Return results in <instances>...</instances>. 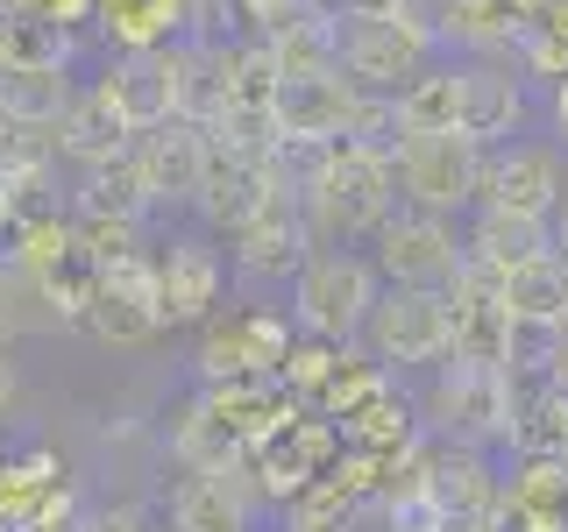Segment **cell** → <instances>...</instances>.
Instances as JSON below:
<instances>
[{
	"label": "cell",
	"mask_w": 568,
	"mask_h": 532,
	"mask_svg": "<svg viewBox=\"0 0 568 532\" xmlns=\"http://www.w3.org/2000/svg\"><path fill=\"white\" fill-rule=\"evenodd\" d=\"M313 248H363L377 227L398 213V171L390 150H363V142H327V164L298 185Z\"/></svg>",
	"instance_id": "1"
},
{
	"label": "cell",
	"mask_w": 568,
	"mask_h": 532,
	"mask_svg": "<svg viewBox=\"0 0 568 532\" xmlns=\"http://www.w3.org/2000/svg\"><path fill=\"white\" fill-rule=\"evenodd\" d=\"M511 419H519V383L490 362H434V383L419 390V426L455 448H511Z\"/></svg>",
	"instance_id": "2"
},
{
	"label": "cell",
	"mask_w": 568,
	"mask_h": 532,
	"mask_svg": "<svg viewBox=\"0 0 568 532\" xmlns=\"http://www.w3.org/2000/svg\"><path fill=\"white\" fill-rule=\"evenodd\" d=\"M384 277L363 248H313L298 263V277L284 284V313H292L298 334H320V341H363V319L377 306Z\"/></svg>",
	"instance_id": "3"
},
{
	"label": "cell",
	"mask_w": 568,
	"mask_h": 532,
	"mask_svg": "<svg viewBox=\"0 0 568 532\" xmlns=\"http://www.w3.org/2000/svg\"><path fill=\"white\" fill-rule=\"evenodd\" d=\"M292 341H298V327H292L284 306H271V298H227V306L200 327V383L277 377Z\"/></svg>",
	"instance_id": "4"
},
{
	"label": "cell",
	"mask_w": 568,
	"mask_h": 532,
	"mask_svg": "<svg viewBox=\"0 0 568 532\" xmlns=\"http://www.w3.org/2000/svg\"><path fill=\"white\" fill-rule=\"evenodd\" d=\"M484 164H490V150H476L469 135H405L398 150H390L398 206L469 221V206L484 200Z\"/></svg>",
	"instance_id": "5"
},
{
	"label": "cell",
	"mask_w": 568,
	"mask_h": 532,
	"mask_svg": "<svg viewBox=\"0 0 568 532\" xmlns=\"http://www.w3.org/2000/svg\"><path fill=\"white\" fill-rule=\"evenodd\" d=\"M363 256L377 263L384 284H405V291H448L469 263V242H462V221L448 213H413L398 206L377 235L363 242Z\"/></svg>",
	"instance_id": "6"
},
{
	"label": "cell",
	"mask_w": 568,
	"mask_h": 532,
	"mask_svg": "<svg viewBox=\"0 0 568 532\" xmlns=\"http://www.w3.org/2000/svg\"><path fill=\"white\" fill-rule=\"evenodd\" d=\"M363 355L384 362L390 377L398 369H434L455 355V313L448 291H405V284H384L377 306L363 319Z\"/></svg>",
	"instance_id": "7"
},
{
	"label": "cell",
	"mask_w": 568,
	"mask_h": 532,
	"mask_svg": "<svg viewBox=\"0 0 568 532\" xmlns=\"http://www.w3.org/2000/svg\"><path fill=\"white\" fill-rule=\"evenodd\" d=\"M440 58H448L440 35L398 22V14H384V8L342 14V79H355L363 93H390V100H398L405 85H413L426 64H440Z\"/></svg>",
	"instance_id": "8"
},
{
	"label": "cell",
	"mask_w": 568,
	"mask_h": 532,
	"mask_svg": "<svg viewBox=\"0 0 568 532\" xmlns=\"http://www.w3.org/2000/svg\"><path fill=\"white\" fill-rule=\"evenodd\" d=\"M306 256H313L306 206H298V192L277 177V185L263 192V206L227 235V270H235V284H248V291H277V284L298 277Z\"/></svg>",
	"instance_id": "9"
},
{
	"label": "cell",
	"mask_w": 568,
	"mask_h": 532,
	"mask_svg": "<svg viewBox=\"0 0 568 532\" xmlns=\"http://www.w3.org/2000/svg\"><path fill=\"white\" fill-rule=\"evenodd\" d=\"M150 256H156V313H164V334L171 327H192V334H200L206 319L227 306V284H235L221 235L185 227V235L156 242Z\"/></svg>",
	"instance_id": "10"
},
{
	"label": "cell",
	"mask_w": 568,
	"mask_h": 532,
	"mask_svg": "<svg viewBox=\"0 0 568 532\" xmlns=\"http://www.w3.org/2000/svg\"><path fill=\"white\" fill-rule=\"evenodd\" d=\"M568 200V150L555 135H519L505 150H490L484 164V200L497 213H519V221H555V206Z\"/></svg>",
	"instance_id": "11"
},
{
	"label": "cell",
	"mask_w": 568,
	"mask_h": 532,
	"mask_svg": "<svg viewBox=\"0 0 568 532\" xmlns=\"http://www.w3.org/2000/svg\"><path fill=\"white\" fill-rule=\"evenodd\" d=\"M263 497L242 469H178L164 483V532H256Z\"/></svg>",
	"instance_id": "12"
},
{
	"label": "cell",
	"mask_w": 568,
	"mask_h": 532,
	"mask_svg": "<svg viewBox=\"0 0 568 532\" xmlns=\"http://www.w3.org/2000/svg\"><path fill=\"white\" fill-rule=\"evenodd\" d=\"M462 64V135L476 150H505L526 135L532 121V93L511 58H455Z\"/></svg>",
	"instance_id": "13"
},
{
	"label": "cell",
	"mask_w": 568,
	"mask_h": 532,
	"mask_svg": "<svg viewBox=\"0 0 568 532\" xmlns=\"http://www.w3.org/2000/svg\"><path fill=\"white\" fill-rule=\"evenodd\" d=\"M277 177H284L277 156H248V150H235V142L206 135V171H200V200H192V213H200L206 235L227 242L248 213L263 206V192H271Z\"/></svg>",
	"instance_id": "14"
},
{
	"label": "cell",
	"mask_w": 568,
	"mask_h": 532,
	"mask_svg": "<svg viewBox=\"0 0 568 532\" xmlns=\"http://www.w3.org/2000/svg\"><path fill=\"white\" fill-rule=\"evenodd\" d=\"M263 50L277 58L284 79H306V71H334L342 64V14L313 8V0H277L256 14Z\"/></svg>",
	"instance_id": "15"
},
{
	"label": "cell",
	"mask_w": 568,
	"mask_h": 532,
	"mask_svg": "<svg viewBox=\"0 0 568 532\" xmlns=\"http://www.w3.org/2000/svg\"><path fill=\"white\" fill-rule=\"evenodd\" d=\"M355 100H363V85L342 79V64L306 71V79H284L277 85V135L284 142H342Z\"/></svg>",
	"instance_id": "16"
},
{
	"label": "cell",
	"mask_w": 568,
	"mask_h": 532,
	"mask_svg": "<svg viewBox=\"0 0 568 532\" xmlns=\"http://www.w3.org/2000/svg\"><path fill=\"white\" fill-rule=\"evenodd\" d=\"M142 177H150V206L156 213H185L200 200V171H206V129L192 121H164V129L135 135Z\"/></svg>",
	"instance_id": "17"
},
{
	"label": "cell",
	"mask_w": 568,
	"mask_h": 532,
	"mask_svg": "<svg viewBox=\"0 0 568 532\" xmlns=\"http://www.w3.org/2000/svg\"><path fill=\"white\" fill-rule=\"evenodd\" d=\"M93 85H100V100L129 121V135H150V129L171 121V85H164L156 50H106V64H100Z\"/></svg>",
	"instance_id": "18"
},
{
	"label": "cell",
	"mask_w": 568,
	"mask_h": 532,
	"mask_svg": "<svg viewBox=\"0 0 568 532\" xmlns=\"http://www.w3.org/2000/svg\"><path fill=\"white\" fill-rule=\"evenodd\" d=\"M462 242H469V263L490 270V277L519 270V263H532V256H555V227H547V221H519V213H497V206H469Z\"/></svg>",
	"instance_id": "19"
},
{
	"label": "cell",
	"mask_w": 568,
	"mask_h": 532,
	"mask_svg": "<svg viewBox=\"0 0 568 532\" xmlns=\"http://www.w3.org/2000/svg\"><path fill=\"white\" fill-rule=\"evenodd\" d=\"M129 121L114 114V106L100 100V85L85 79L79 93H71V106L58 114V156L64 164H79V171H93V164H106V156H121L129 150Z\"/></svg>",
	"instance_id": "20"
},
{
	"label": "cell",
	"mask_w": 568,
	"mask_h": 532,
	"mask_svg": "<svg viewBox=\"0 0 568 532\" xmlns=\"http://www.w3.org/2000/svg\"><path fill=\"white\" fill-rule=\"evenodd\" d=\"M426 426H419V398H405L398 383L384 390V398H369L355 419H342V448H363V454H384L398 461L405 448H419Z\"/></svg>",
	"instance_id": "21"
},
{
	"label": "cell",
	"mask_w": 568,
	"mask_h": 532,
	"mask_svg": "<svg viewBox=\"0 0 568 532\" xmlns=\"http://www.w3.org/2000/svg\"><path fill=\"white\" fill-rule=\"evenodd\" d=\"M71 93H79L71 64H0V114L29 121V129H58Z\"/></svg>",
	"instance_id": "22"
},
{
	"label": "cell",
	"mask_w": 568,
	"mask_h": 532,
	"mask_svg": "<svg viewBox=\"0 0 568 532\" xmlns=\"http://www.w3.org/2000/svg\"><path fill=\"white\" fill-rule=\"evenodd\" d=\"M71 213H114V221H156L150 206V177H142V156L135 142L121 156H106V164L79 171V206Z\"/></svg>",
	"instance_id": "23"
},
{
	"label": "cell",
	"mask_w": 568,
	"mask_h": 532,
	"mask_svg": "<svg viewBox=\"0 0 568 532\" xmlns=\"http://www.w3.org/2000/svg\"><path fill=\"white\" fill-rule=\"evenodd\" d=\"M398 135H462V64L440 58L398 93Z\"/></svg>",
	"instance_id": "24"
},
{
	"label": "cell",
	"mask_w": 568,
	"mask_h": 532,
	"mask_svg": "<svg viewBox=\"0 0 568 532\" xmlns=\"http://www.w3.org/2000/svg\"><path fill=\"white\" fill-rule=\"evenodd\" d=\"M497 298H505L511 319H532V327H568V263L561 256H532L519 270L497 277Z\"/></svg>",
	"instance_id": "25"
},
{
	"label": "cell",
	"mask_w": 568,
	"mask_h": 532,
	"mask_svg": "<svg viewBox=\"0 0 568 532\" xmlns=\"http://www.w3.org/2000/svg\"><path fill=\"white\" fill-rule=\"evenodd\" d=\"M79 334H93L106 348H150L156 334H164V313H156L150 298L121 291V284H93V306H85Z\"/></svg>",
	"instance_id": "26"
},
{
	"label": "cell",
	"mask_w": 568,
	"mask_h": 532,
	"mask_svg": "<svg viewBox=\"0 0 568 532\" xmlns=\"http://www.w3.org/2000/svg\"><path fill=\"white\" fill-rule=\"evenodd\" d=\"M29 334H64V319H58V306H50V298L36 291L8 256H0V348L29 341Z\"/></svg>",
	"instance_id": "27"
},
{
	"label": "cell",
	"mask_w": 568,
	"mask_h": 532,
	"mask_svg": "<svg viewBox=\"0 0 568 532\" xmlns=\"http://www.w3.org/2000/svg\"><path fill=\"white\" fill-rule=\"evenodd\" d=\"M390 383H398V377H390L384 362H369V355H342V369L327 377V390H320V398L306 405V412H320V419H334V426H342V419H355V412H363L369 398H384Z\"/></svg>",
	"instance_id": "28"
},
{
	"label": "cell",
	"mask_w": 568,
	"mask_h": 532,
	"mask_svg": "<svg viewBox=\"0 0 568 532\" xmlns=\"http://www.w3.org/2000/svg\"><path fill=\"white\" fill-rule=\"evenodd\" d=\"M342 355H348L342 341H320V334H298V341H292V355H284V369H277V383L292 390L298 405H313L320 390H327V377L342 369Z\"/></svg>",
	"instance_id": "29"
},
{
	"label": "cell",
	"mask_w": 568,
	"mask_h": 532,
	"mask_svg": "<svg viewBox=\"0 0 568 532\" xmlns=\"http://www.w3.org/2000/svg\"><path fill=\"white\" fill-rule=\"evenodd\" d=\"M79 532H156V525H150V511H142V504H85Z\"/></svg>",
	"instance_id": "30"
},
{
	"label": "cell",
	"mask_w": 568,
	"mask_h": 532,
	"mask_svg": "<svg viewBox=\"0 0 568 532\" xmlns=\"http://www.w3.org/2000/svg\"><path fill=\"white\" fill-rule=\"evenodd\" d=\"M14 405H22V369H14L8 348H0V426L14 419Z\"/></svg>",
	"instance_id": "31"
},
{
	"label": "cell",
	"mask_w": 568,
	"mask_h": 532,
	"mask_svg": "<svg viewBox=\"0 0 568 532\" xmlns=\"http://www.w3.org/2000/svg\"><path fill=\"white\" fill-rule=\"evenodd\" d=\"M547 121H555V142L568 150V79H561V85H547Z\"/></svg>",
	"instance_id": "32"
},
{
	"label": "cell",
	"mask_w": 568,
	"mask_h": 532,
	"mask_svg": "<svg viewBox=\"0 0 568 532\" xmlns=\"http://www.w3.org/2000/svg\"><path fill=\"white\" fill-rule=\"evenodd\" d=\"M547 227H555V256H561V263H568V200H561V206H555V221H547Z\"/></svg>",
	"instance_id": "33"
},
{
	"label": "cell",
	"mask_w": 568,
	"mask_h": 532,
	"mask_svg": "<svg viewBox=\"0 0 568 532\" xmlns=\"http://www.w3.org/2000/svg\"><path fill=\"white\" fill-rule=\"evenodd\" d=\"M313 8H327V14H355L363 0H313Z\"/></svg>",
	"instance_id": "34"
},
{
	"label": "cell",
	"mask_w": 568,
	"mask_h": 532,
	"mask_svg": "<svg viewBox=\"0 0 568 532\" xmlns=\"http://www.w3.org/2000/svg\"><path fill=\"white\" fill-rule=\"evenodd\" d=\"M121 8H135V0H100V14H121Z\"/></svg>",
	"instance_id": "35"
}]
</instances>
